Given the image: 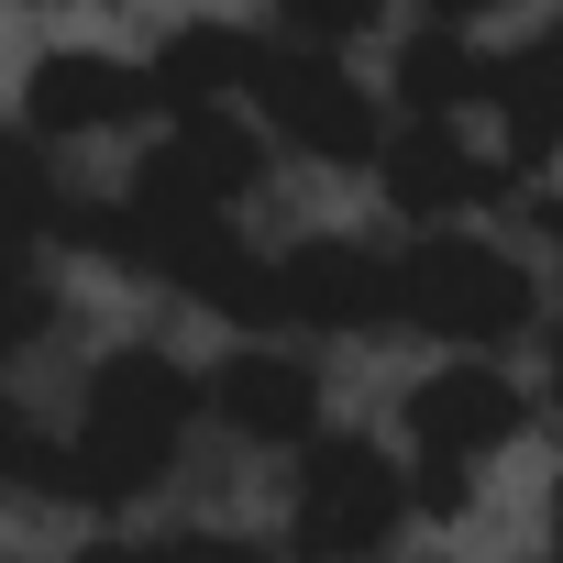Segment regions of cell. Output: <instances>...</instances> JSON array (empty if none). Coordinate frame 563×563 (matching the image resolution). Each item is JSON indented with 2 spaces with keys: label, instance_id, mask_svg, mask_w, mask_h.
<instances>
[{
  "label": "cell",
  "instance_id": "cell-6",
  "mask_svg": "<svg viewBox=\"0 0 563 563\" xmlns=\"http://www.w3.org/2000/svg\"><path fill=\"white\" fill-rule=\"evenodd\" d=\"M276 332H321V343L398 332V243H365V232L276 243Z\"/></svg>",
  "mask_w": 563,
  "mask_h": 563
},
{
  "label": "cell",
  "instance_id": "cell-14",
  "mask_svg": "<svg viewBox=\"0 0 563 563\" xmlns=\"http://www.w3.org/2000/svg\"><path fill=\"white\" fill-rule=\"evenodd\" d=\"M45 442H56V431L0 387V497H12V486H45Z\"/></svg>",
  "mask_w": 563,
  "mask_h": 563
},
{
  "label": "cell",
  "instance_id": "cell-10",
  "mask_svg": "<svg viewBox=\"0 0 563 563\" xmlns=\"http://www.w3.org/2000/svg\"><path fill=\"white\" fill-rule=\"evenodd\" d=\"M210 420L254 453H310L321 442V365L288 343H232L210 365Z\"/></svg>",
  "mask_w": 563,
  "mask_h": 563
},
{
  "label": "cell",
  "instance_id": "cell-2",
  "mask_svg": "<svg viewBox=\"0 0 563 563\" xmlns=\"http://www.w3.org/2000/svg\"><path fill=\"white\" fill-rule=\"evenodd\" d=\"M541 310H552V288H541V265L519 254V243H497V232H409L398 243V332L409 343H442V354H508V343H530L541 332Z\"/></svg>",
  "mask_w": 563,
  "mask_h": 563
},
{
  "label": "cell",
  "instance_id": "cell-3",
  "mask_svg": "<svg viewBox=\"0 0 563 563\" xmlns=\"http://www.w3.org/2000/svg\"><path fill=\"white\" fill-rule=\"evenodd\" d=\"M398 431H409V508L420 519H464L475 475L530 431V387L486 354H442L398 387Z\"/></svg>",
  "mask_w": 563,
  "mask_h": 563
},
{
  "label": "cell",
  "instance_id": "cell-15",
  "mask_svg": "<svg viewBox=\"0 0 563 563\" xmlns=\"http://www.w3.org/2000/svg\"><path fill=\"white\" fill-rule=\"evenodd\" d=\"M541 354H552V398H563V288H552V310H541Z\"/></svg>",
  "mask_w": 563,
  "mask_h": 563
},
{
  "label": "cell",
  "instance_id": "cell-4",
  "mask_svg": "<svg viewBox=\"0 0 563 563\" xmlns=\"http://www.w3.org/2000/svg\"><path fill=\"white\" fill-rule=\"evenodd\" d=\"M243 111H254V133H265L276 155H310V166H376L387 133H398V122H387V89H365L343 56L276 34V23H265V56H254V78H243Z\"/></svg>",
  "mask_w": 563,
  "mask_h": 563
},
{
  "label": "cell",
  "instance_id": "cell-7",
  "mask_svg": "<svg viewBox=\"0 0 563 563\" xmlns=\"http://www.w3.org/2000/svg\"><path fill=\"white\" fill-rule=\"evenodd\" d=\"M265 166H276V144L254 133V111H199V122H166L133 155L122 199L133 210H188V221H232L265 188Z\"/></svg>",
  "mask_w": 563,
  "mask_h": 563
},
{
  "label": "cell",
  "instance_id": "cell-1",
  "mask_svg": "<svg viewBox=\"0 0 563 563\" xmlns=\"http://www.w3.org/2000/svg\"><path fill=\"white\" fill-rule=\"evenodd\" d=\"M199 420H210V376L199 365H177L166 343H111L89 365L67 431L45 442V486L34 497H67L89 519H122V508H144L177 475V453H188Z\"/></svg>",
  "mask_w": 563,
  "mask_h": 563
},
{
  "label": "cell",
  "instance_id": "cell-8",
  "mask_svg": "<svg viewBox=\"0 0 563 563\" xmlns=\"http://www.w3.org/2000/svg\"><path fill=\"white\" fill-rule=\"evenodd\" d=\"M144 122H166V111H155L144 56H122V45H45L23 67V133L34 144H100V133H144Z\"/></svg>",
  "mask_w": 563,
  "mask_h": 563
},
{
  "label": "cell",
  "instance_id": "cell-11",
  "mask_svg": "<svg viewBox=\"0 0 563 563\" xmlns=\"http://www.w3.org/2000/svg\"><path fill=\"white\" fill-rule=\"evenodd\" d=\"M486 122H497L508 177H541V166L563 155V23H530V34H508V45H497Z\"/></svg>",
  "mask_w": 563,
  "mask_h": 563
},
{
  "label": "cell",
  "instance_id": "cell-12",
  "mask_svg": "<svg viewBox=\"0 0 563 563\" xmlns=\"http://www.w3.org/2000/svg\"><path fill=\"white\" fill-rule=\"evenodd\" d=\"M486 78H497V45L464 12H431V23L398 34L387 100H398V122H464V111H486Z\"/></svg>",
  "mask_w": 563,
  "mask_h": 563
},
{
  "label": "cell",
  "instance_id": "cell-9",
  "mask_svg": "<svg viewBox=\"0 0 563 563\" xmlns=\"http://www.w3.org/2000/svg\"><path fill=\"white\" fill-rule=\"evenodd\" d=\"M376 188H387V210H398L409 232H464V210L508 199L519 177H508V155L475 144L464 122H398L387 155H376Z\"/></svg>",
  "mask_w": 563,
  "mask_h": 563
},
{
  "label": "cell",
  "instance_id": "cell-5",
  "mask_svg": "<svg viewBox=\"0 0 563 563\" xmlns=\"http://www.w3.org/2000/svg\"><path fill=\"white\" fill-rule=\"evenodd\" d=\"M409 519V453L376 431H321L288 486V563H387Z\"/></svg>",
  "mask_w": 563,
  "mask_h": 563
},
{
  "label": "cell",
  "instance_id": "cell-13",
  "mask_svg": "<svg viewBox=\"0 0 563 563\" xmlns=\"http://www.w3.org/2000/svg\"><path fill=\"white\" fill-rule=\"evenodd\" d=\"M78 563H288L243 530H89Z\"/></svg>",
  "mask_w": 563,
  "mask_h": 563
},
{
  "label": "cell",
  "instance_id": "cell-16",
  "mask_svg": "<svg viewBox=\"0 0 563 563\" xmlns=\"http://www.w3.org/2000/svg\"><path fill=\"white\" fill-rule=\"evenodd\" d=\"M541 563H563V486H552V541H541Z\"/></svg>",
  "mask_w": 563,
  "mask_h": 563
}]
</instances>
